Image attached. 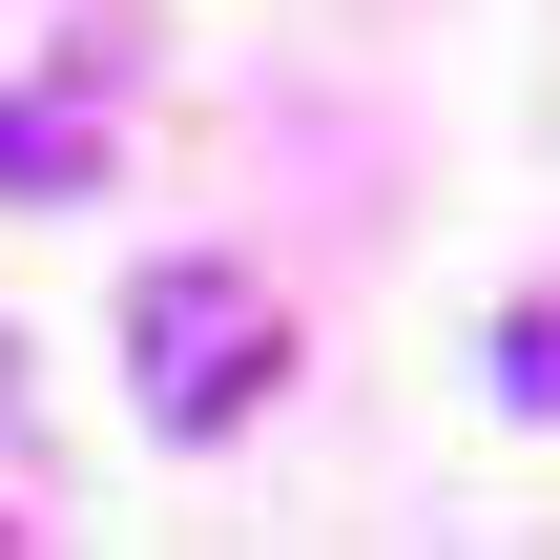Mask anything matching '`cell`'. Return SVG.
I'll list each match as a JSON object with an SVG mask.
<instances>
[{"instance_id": "6da1fadb", "label": "cell", "mask_w": 560, "mask_h": 560, "mask_svg": "<svg viewBox=\"0 0 560 560\" xmlns=\"http://www.w3.org/2000/svg\"><path fill=\"white\" fill-rule=\"evenodd\" d=\"M125 395H145L166 436H229V416L270 395V291H249V270H145V291H125Z\"/></svg>"}, {"instance_id": "7a4b0ae2", "label": "cell", "mask_w": 560, "mask_h": 560, "mask_svg": "<svg viewBox=\"0 0 560 560\" xmlns=\"http://www.w3.org/2000/svg\"><path fill=\"white\" fill-rule=\"evenodd\" d=\"M83 166H104L83 104H0V187H83Z\"/></svg>"}, {"instance_id": "3957f363", "label": "cell", "mask_w": 560, "mask_h": 560, "mask_svg": "<svg viewBox=\"0 0 560 560\" xmlns=\"http://www.w3.org/2000/svg\"><path fill=\"white\" fill-rule=\"evenodd\" d=\"M499 395H520V416H560V312H520V332H499Z\"/></svg>"}]
</instances>
